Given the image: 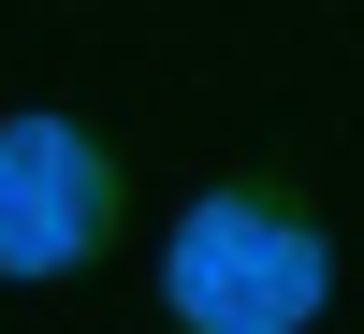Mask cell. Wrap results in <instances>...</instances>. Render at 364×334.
Returning a JSON list of instances; mask_svg holds the SVG:
<instances>
[{
	"label": "cell",
	"instance_id": "6da1fadb",
	"mask_svg": "<svg viewBox=\"0 0 364 334\" xmlns=\"http://www.w3.org/2000/svg\"><path fill=\"white\" fill-rule=\"evenodd\" d=\"M161 291H175L190 334H291L321 306V233L291 218V204H204V218L175 233Z\"/></svg>",
	"mask_w": 364,
	"mask_h": 334
},
{
	"label": "cell",
	"instance_id": "7a4b0ae2",
	"mask_svg": "<svg viewBox=\"0 0 364 334\" xmlns=\"http://www.w3.org/2000/svg\"><path fill=\"white\" fill-rule=\"evenodd\" d=\"M102 218H117L102 145H73L58 116H15L0 131V277H58Z\"/></svg>",
	"mask_w": 364,
	"mask_h": 334
}]
</instances>
